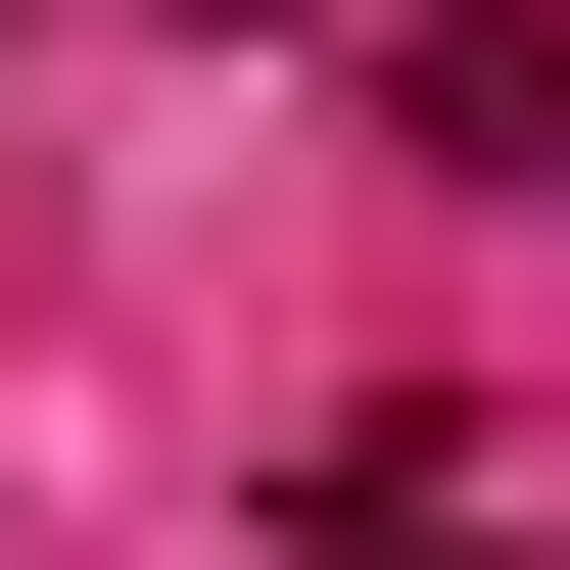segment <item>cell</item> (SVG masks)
<instances>
[{
	"mask_svg": "<svg viewBox=\"0 0 570 570\" xmlns=\"http://www.w3.org/2000/svg\"><path fill=\"white\" fill-rule=\"evenodd\" d=\"M381 142L428 190H570V0H381Z\"/></svg>",
	"mask_w": 570,
	"mask_h": 570,
	"instance_id": "obj_1",
	"label": "cell"
},
{
	"mask_svg": "<svg viewBox=\"0 0 570 570\" xmlns=\"http://www.w3.org/2000/svg\"><path fill=\"white\" fill-rule=\"evenodd\" d=\"M285 570H523V475H475V428H333V523Z\"/></svg>",
	"mask_w": 570,
	"mask_h": 570,
	"instance_id": "obj_2",
	"label": "cell"
}]
</instances>
